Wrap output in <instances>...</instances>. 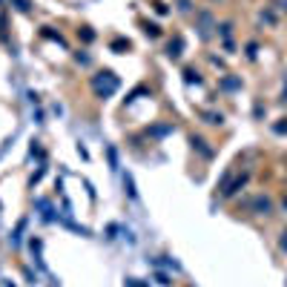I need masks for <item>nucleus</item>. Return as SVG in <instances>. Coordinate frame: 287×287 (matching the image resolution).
I'll use <instances>...</instances> for the list:
<instances>
[{"mask_svg":"<svg viewBox=\"0 0 287 287\" xmlns=\"http://www.w3.org/2000/svg\"><path fill=\"white\" fill-rule=\"evenodd\" d=\"M282 247H285V250H287V236H285V238H282Z\"/></svg>","mask_w":287,"mask_h":287,"instance_id":"nucleus-1","label":"nucleus"},{"mask_svg":"<svg viewBox=\"0 0 287 287\" xmlns=\"http://www.w3.org/2000/svg\"><path fill=\"white\" fill-rule=\"evenodd\" d=\"M285 9H287V3H285Z\"/></svg>","mask_w":287,"mask_h":287,"instance_id":"nucleus-2","label":"nucleus"}]
</instances>
